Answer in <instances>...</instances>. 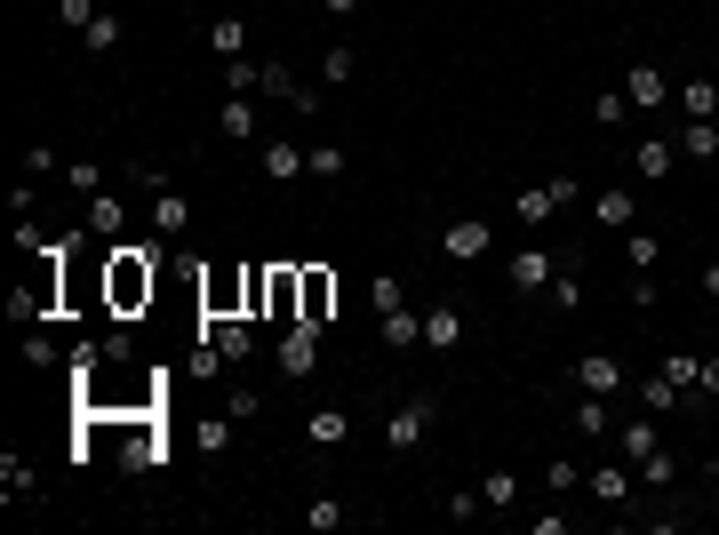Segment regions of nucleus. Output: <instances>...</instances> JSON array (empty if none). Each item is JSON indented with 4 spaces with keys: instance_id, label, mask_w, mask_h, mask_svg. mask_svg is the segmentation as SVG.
Returning <instances> with one entry per match:
<instances>
[{
    "instance_id": "nucleus-1",
    "label": "nucleus",
    "mask_w": 719,
    "mask_h": 535,
    "mask_svg": "<svg viewBox=\"0 0 719 535\" xmlns=\"http://www.w3.org/2000/svg\"><path fill=\"white\" fill-rule=\"evenodd\" d=\"M160 264H168V240H160V232H152V240H113V248H105V304H113V320H136V312L152 304Z\"/></svg>"
},
{
    "instance_id": "nucleus-2",
    "label": "nucleus",
    "mask_w": 719,
    "mask_h": 535,
    "mask_svg": "<svg viewBox=\"0 0 719 535\" xmlns=\"http://www.w3.org/2000/svg\"><path fill=\"white\" fill-rule=\"evenodd\" d=\"M120 463H128V472H160V463H168L160 408H136V416H120Z\"/></svg>"
},
{
    "instance_id": "nucleus-3",
    "label": "nucleus",
    "mask_w": 719,
    "mask_h": 535,
    "mask_svg": "<svg viewBox=\"0 0 719 535\" xmlns=\"http://www.w3.org/2000/svg\"><path fill=\"white\" fill-rule=\"evenodd\" d=\"M432 424H440V392H416V399H400V408L384 416V448L416 456V448L432 440Z\"/></svg>"
},
{
    "instance_id": "nucleus-4",
    "label": "nucleus",
    "mask_w": 719,
    "mask_h": 535,
    "mask_svg": "<svg viewBox=\"0 0 719 535\" xmlns=\"http://www.w3.org/2000/svg\"><path fill=\"white\" fill-rule=\"evenodd\" d=\"M320 336H328V328H313V320H296L288 336H281V352H272V367H281L288 384H304V376H313V367H320Z\"/></svg>"
},
{
    "instance_id": "nucleus-5",
    "label": "nucleus",
    "mask_w": 719,
    "mask_h": 535,
    "mask_svg": "<svg viewBox=\"0 0 719 535\" xmlns=\"http://www.w3.org/2000/svg\"><path fill=\"white\" fill-rule=\"evenodd\" d=\"M232 312H249V264L200 280V320H232Z\"/></svg>"
},
{
    "instance_id": "nucleus-6",
    "label": "nucleus",
    "mask_w": 719,
    "mask_h": 535,
    "mask_svg": "<svg viewBox=\"0 0 719 535\" xmlns=\"http://www.w3.org/2000/svg\"><path fill=\"white\" fill-rule=\"evenodd\" d=\"M488 248H496V224H488V216L440 224V256H448V264H472V256H488Z\"/></svg>"
},
{
    "instance_id": "nucleus-7",
    "label": "nucleus",
    "mask_w": 719,
    "mask_h": 535,
    "mask_svg": "<svg viewBox=\"0 0 719 535\" xmlns=\"http://www.w3.org/2000/svg\"><path fill=\"white\" fill-rule=\"evenodd\" d=\"M200 336L224 352V367H249V360H256V328H249V312H232V320H200Z\"/></svg>"
},
{
    "instance_id": "nucleus-8",
    "label": "nucleus",
    "mask_w": 719,
    "mask_h": 535,
    "mask_svg": "<svg viewBox=\"0 0 719 535\" xmlns=\"http://www.w3.org/2000/svg\"><path fill=\"white\" fill-rule=\"evenodd\" d=\"M216 137L256 145L264 137V96H224V105H216Z\"/></svg>"
},
{
    "instance_id": "nucleus-9",
    "label": "nucleus",
    "mask_w": 719,
    "mask_h": 535,
    "mask_svg": "<svg viewBox=\"0 0 719 535\" xmlns=\"http://www.w3.org/2000/svg\"><path fill=\"white\" fill-rule=\"evenodd\" d=\"M624 96H632V113H664L679 88L656 73V64H624Z\"/></svg>"
},
{
    "instance_id": "nucleus-10",
    "label": "nucleus",
    "mask_w": 719,
    "mask_h": 535,
    "mask_svg": "<svg viewBox=\"0 0 719 535\" xmlns=\"http://www.w3.org/2000/svg\"><path fill=\"white\" fill-rule=\"evenodd\" d=\"M504 272H511V288H520V296H536V288H552V272H560V248H520V256L504 264Z\"/></svg>"
},
{
    "instance_id": "nucleus-11",
    "label": "nucleus",
    "mask_w": 719,
    "mask_h": 535,
    "mask_svg": "<svg viewBox=\"0 0 719 535\" xmlns=\"http://www.w3.org/2000/svg\"><path fill=\"white\" fill-rule=\"evenodd\" d=\"M296 320H313V328L336 320V272H328V264H304V312Z\"/></svg>"
},
{
    "instance_id": "nucleus-12",
    "label": "nucleus",
    "mask_w": 719,
    "mask_h": 535,
    "mask_svg": "<svg viewBox=\"0 0 719 535\" xmlns=\"http://www.w3.org/2000/svg\"><path fill=\"white\" fill-rule=\"evenodd\" d=\"M256 160H264V176H272V184H304V145H296V137H264Z\"/></svg>"
},
{
    "instance_id": "nucleus-13",
    "label": "nucleus",
    "mask_w": 719,
    "mask_h": 535,
    "mask_svg": "<svg viewBox=\"0 0 719 535\" xmlns=\"http://www.w3.org/2000/svg\"><path fill=\"white\" fill-rule=\"evenodd\" d=\"M543 296H552V312H575V304H584V248H560V272H552V288H543Z\"/></svg>"
},
{
    "instance_id": "nucleus-14",
    "label": "nucleus",
    "mask_w": 719,
    "mask_h": 535,
    "mask_svg": "<svg viewBox=\"0 0 719 535\" xmlns=\"http://www.w3.org/2000/svg\"><path fill=\"white\" fill-rule=\"evenodd\" d=\"M88 232L96 240H128V200L120 192H88Z\"/></svg>"
},
{
    "instance_id": "nucleus-15",
    "label": "nucleus",
    "mask_w": 719,
    "mask_h": 535,
    "mask_svg": "<svg viewBox=\"0 0 719 535\" xmlns=\"http://www.w3.org/2000/svg\"><path fill=\"white\" fill-rule=\"evenodd\" d=\"M184 224H192V200L177 184H160L152 192V232H160V240H184Z\"/></svg>"
},
{
    "instance_id": "nucleus-16",
    "label": "nucleus",
    "mask_w": 719,
    "mask_h": 535,
    "mask_svg": "<svg viewBox=\"0 0 719 535\" xmlns=\"http://www.w3.org/2000/svg\"><path fill=\"white\" fill-rule=\"evenodd\" d=\"M575 384H584V392H624V360H615V352H584V360H575Z\"/></svg>"
},
{
    "instance_id": "nucleus-17",
    "label": "nucleus",
    "mask_w": 719,
    "mask_h": 535,
    "mask_svg": "<svg viewBox=\"0 0 719 535\" xmlns=\"http://www.w3.org/2000/svg\"><path fill=\"white\" fill-rule=\"evenodd\" d=\"M456 344H464V312H456V304H432V312H424V352L448 360Z\"/></svg>"
},
{
    "instance_id": "nucleus-18",
    "label": "nucleus",
    "mask_w": 719,
    "mask_h": 535,
    "mask_svg": "<svg viewBox=\"0 0 719 535\" xmlns=\"http://www.w3.org/2000/svg\"><path fill=\"white\" fill-rule=\"evenodd\" d=\"M304 440H313V448H345L352 440V416L345 408H313V416H304Z\"/></svg>"
},
{
    "instance_id": "nucleus-19",
    "label": "nucleus",
    "mask_w": 719,
    "mask_h": 535,
    "mask_svg": "<svg viewBox=\"0 0 719 535\" xmlns=\"http://www.w3.org/2000/svg\"><path fill=\"white\" fill-rule=\"evenodd\" d=\"M664 440H656V416H632V424H615V456L624 463H639V456H656Z\"/></svg>"
},
{
    "instance_id": "nucleus-20",
    "label": "nucleus",
    "mask_w": 719,
    "mask_h": 535,
    "mask_svg": "<svg viewBox=\"0 0 719 535\" xmlns=\"http://www.w3.org/2000/svg\"><path fill=\"white\" fill-rule=\"evenodd\" d=\"M592 216H600L607 232H632V224H639V192H592Z\"/></svg>"
},
{
    "instance_id": "nucleus-21",
    "label": "nucleus",
    "mask_w": 719,
    "mask_h": 535,
    "mask_svg": "<svg viewBox=\"0 0 719 535\" xmlns=\"http://www.w3.org/2000/svg\"><path fill=\"white\" fill-rule=\"evenodd\" d=\"M679 160H719V120H679Z\"/></svg>"
},
{
    "instance_id": "nucleus-22",
    "label": "nucleus",
    "mask_w": 719,
    "mask_h": 535,
    "mask_svg": "<svg viewBox=\"0 0 719 535\" xmlns=\"http://www.w3.org/2000/svg\"><path fill=\"white\" fill-rule=\"evenodd\" d=\"M632 463H592V504H624V495H632Z\"/></svg>"
},
{
    "instance_id": "nucleus-23",
    "label": "nucleus",
    "mask_w": 719,
    "mask_h": 535,
    "mask_svg": "<svg viewBox=\"0 0 719 535\" xmlns=\"http://www.w3.org/2000/svg\"><path fill=\"white\" fill-rule=\"evenodd\" d=\"M376 336H384V352H408V344H424V320L400 304V312H384V320H376Z\"/></svg>"
},
{
    "instance_id": "nucleus-24",
    "label": "nucleus",
    "mask_w": 719,
    "mask_h": 535,
    "mask_svg": "<svg viewBox=\"0 0 719 535\" xmlns=\"http://www.w3.org/2000/svg\"><path fill=\"white\" fill-rule=\"evenodd\" d=\"M575 431H584L592 448H600V440H615V416H607V399H600V392L575 399Z\"/></svg>"
},
{
    "instance_id": "nucleus-25",
    "label": "nucleus",
    "mask_w": 719,
    "mask_h": 535,
    "mask_svg": "<svg viewBox=\"0 0 719 535\" xmlns=\"http://www.w3.org/2000/svg\"><path fill=\"white\" fill-rule=\"evenodd\" d=\"M632 160H639V176H647V184H664V176L679 169V145H672V137H647Z\"/></svg>"
},
{
    "instance_id": "nucleus-26",
    "label": "nucleus",
    "mask_w": 719,
    "mask_h": 535,
    "mask_svg": "<svg viewBox=\"0 0 719 535\" xmlns=\"http://www.w3.org/2000/svg\"><path fill=\"white\" fill-rule=\"evenodd\" d=\"M209 56H249V24H240V17H209Z\"/></svg>"
},
{
    "instance_id": "nucleus-27",
    "label": "nucleus",
    "mask_w": 719,
    "mask_h": 535,
    "mask_svg": "<svg viewBox=\"0 0 719 535\" xmlns=\"http://www.w3.org/2000/svg\"><path fill=\"white\" fill-rule=\"evenodd\" d=\"M679 113H688V120H719V81H679Z\"/></svg>"
},
{
    "instance_id": "nucleus-28",
    "label": "nucleus",
    "mask_w": 719,
    "mask_h": 535,
    "mask_svg": "<svg viewBox=\"0 0 719 535\" xmlns=\"http://www.w3.org/2000/svg\"><path fill=\"white\" fill-rule=\"evenodd\" d=\"M345 169H352V152H345V145H304V176H320V184H328V176H345Z\"/></svg>"
},
{
    "instance_id": "nucleus-29",
    "label": "nucleus",
    "mask_w": 719,
    "mask_h": 535,
    "mask_svg": "<svg viewBox=\"0 0 719 535\" xmlns=\"http://www.w3.org/2000/svg\"><path fill=\"white\" fill-rule=\"evenodd\" d=\"M479 504H488V512H511V504H520V472H504V463H496V472L479 480Z\"/></svg>"
},
{
    "instance_id": "nucleus-30",
    "label": "nucleus",
    "mask_w": 719,
    "mask_h": 535,
    "mask_svg": "<svg viewBox=\"0 0 719 535\" xmlns=\"http://www.w3.org/2000/svg\"><path fill=\"white\" fill-rule=\"evenodd\" d=\"M0 495H9V504H17V495H24V504L41 495V480H32V463H24V456H0Z\"/></svg>"
},
{
    "instance_id": "nucleus-31",
    "label": "nucleus",
    "mask_w": 719,
    "mask_h": 535,
    "mask_svg": "<svg viewBox=\"0 0 719 535\" xmlns=\"http://www.w3.org/2000/svg\"><path fill=\"white\" fill-rule=\"evenodd\" d=\"M120 41H128V24H120V17H113V9H105V17H96V24H88V32H81V49H88V56H113V49H120Z\"/></svg>"
},
{
    "instance_id": "nucleus-32",
    "label": "nucleus",
    "mask_w": 719,
    "mask_h": 535,
    "mask_svg": "<svg viewBox=\"0 0 719 535\" xmlns=\"http://www.w3.org/2000/svg\"><path fill=\"white\" fill-rule=\"evenodd\" d=\"M352 73H360V49H352V41H336V49L320 56V88H345Z\"/></svg>"
},
{
    "instance_id": "nucleus-33",
    "label": "nucleus",
    "mask_w": 719,
    "mask_h": 535,
    "mask_svg": "<svg viewBox=\"0 0 719 535\" xmlns=\"http://www.w3.org/2000/svg\"><path fill=\"white\" fill-rule=\"evenodd\" d=\"M632 472H639V488H656V495H664V488L679 480V456H672V448H656V456H639Z\"/></svg>"
},
{
    "instance_id": "nucleus-34",
    "label": "nucleus",
    "mask_w": 719,
    "mask_h": 535,
    "mask_svg": "<svg viewBox=\"0 0 719 535\" xmlns=\"http://www.w3.org/2000/svg\"><path fill=\"white\" fill-rule=\"evenodd\" d=\"M632 392L647 399V416H672L679 399H688V392H679V384H664V376H647V384H632Z\"/></svg>"
},
{
    "instance_id": "nucleus-35",
    "label": "nucleus",
    "mask_w": 719,
    "mask_h": 535,
    "mask_svg": "<svg viewBox=\"0 0 719 535\" xmlns=\"http://www.w3.org/2000/svg\"><path fill=\"white\" fill-rule=\"evenodd\" d=\"M224 416H232V424H256V416H264V392H256V384H232V392H224Z\"/></svg>"
},
{
    "instance_id": "nucleus-36",
    "label": "nucleus",
    "mask_w": 719,
    "mask_h": 535,
    "mask_svg": "<svg viewBox=\"0 0 719 535\" xmlns=\"http://www.w3.org/2000/svg\"><path fill=\"white\" fill-rule=\"evenodd\" d=\"M96 17H105V0H56V24L64 32H88Z\"/></svg>"
},
{
    "instance_id": "nucleus-37",
    "label": "nucleus",
    "mask_w": 719,
    "mask_h": 535,
    "mask_svg": "<svg viewBox=\"0 0 719 535\" xmlns=\"http://www.w3.org/2000/svg\"><path fill=\"white\" fill-rule=\"evenodd\" d=\"M511 216H520V224H543V216H560V208H552V192L536 184V192H511Z\"/></svg>"
},
{
    "instance_id": "nucleus-38",
    "label": "nucleus",
    "mask_w": 719,
    "mask_h": 535,
    "mask_svg": "<svg viewBox=\"0 0 719 535\" xmlns=\"http://www.w3.org/2000/svg\"><path fill=\"white\" fill-rule=\"evenodd\" d=\"M368 304H376V320H384V312H400V304H408V288H400L392 272H376V280H368Z\"/></svg>"
},
{
    "instance_id": "nucleus-39",
    "label": "nucleus",
    "mask_w": 719,
    "mask_h": 535,
    "mask_svg": "<svg viewBox=\"0 0 719 535\" xmlns=\"http://www.w3.org/2000/svg\"><path fill=\"white\" fill-rule=\"evenodd\" d=\"M624 264L632 272H656V232H624Z\"/></svg>"
},
{
    "instance_id": "nucleus-40",
    "label": "nucleus",
    "mask_w": 719,
    "mask_h": 535,
    "mask_svg": "<svg viewBox=\"0 0 719 535\" xmlns=\"http://www.w3.org/2000/svg\"><path fill=\"white\" fill-rule=\"evenodd\" d=\"M256 81H264V64H249V56L224 64V88H232V96H256Z\"/></svg>"
},
{
    "instance_id": "nucleus-41",
    "label": "nucleus",
    "mask_w": 719,
    "mask_h": 535,
    "mask_svg": "<svg viewBox=\"0 0 719 535\" xmlns=\"http://www.w3.org/2000/svg\"><path fill=\"white\" fill-rule=\"evenodd\" d=\"M624 113H632V96H624V88H600V96H592V120H600V128H615Z\"/></svg>"
},
{
    "instance_id": "nucleus-42",
    "label": "nucleus",
    "mask_w": 719,
    "mask_h": 535,
    "mask_svg": "<svg viewBox=\"0 0 719 535\" xmlns=\"http://www.w3.org/2000/svg\"><path fill=\"white\" fill-rule=\"evenodd\" d=\"M543 488H552V495H575V488H584V463H575V456H560L552 472H543Z\"/></svg>"
},
{
    "instance_id": "nucleus-43",
    "label": "nucleus",
    "mask_w": 719,
    "mask_h": 535,
    "mask_svg": "<svg viewBox=\"0 0 719 535\" xmlns=\"http://www.w3.org/2000/svg\"><path fill=\"white\" fill-rule=\"evenodd\" d=\"M352 512L345 504H336V495H313V504H304V527H345Z\"/></svg>"
},
{
    "instance_id": "nucleus-44",
    "label": "nucleus",
    "mask_w": 719,
    "mask_h": 535,
    "mask_svg": "<svg viewBox=\"0 0 719 535\" xmlns=\"http://www.w3.org/2000/svg\"><path fill=\"white\" fill-rule=\"evenodd\" d=\"M232 431H240L232 416H200V448H209V456H224V448H232Z\"/></svg>"
},
{
    "instance_id": "nucleus-45",
    "label": "nucleus",
    "mask_w": 719,
    "mask_h": 535,
    "mask_svg": "<svg viewBox=\"0 0 719 535\" xmlns=\"http://www.w3.org/2000/svg\"><path fill=\"white\" fill-rule=\"evenodd\" d=\"M56 360H64V352H56V336H41V328H32V336H24V367H41V376H49Z\"/></svg>"
},
{
    "instance_id": "nucleus-46",
    "label": "nucleus",
    "mask_w": 719,
    "mask_h": 535,
    "mask_svg": "<svg viewBox=\"0 0 719 535\" xmlns=\"http://www.w3.org/2000/svg\"><path fill=\"white\" fill-rule=\"evenodd\" d=\"M64 184H73V192H105V160H73Z\"/></svg>"
},
{
    "instance_id": "nucleus-47",
    "label": "nucleus",
    "mask_w": 719,
    "mask_h": 535,
    "mask_svg": "<svg viewBox=\"0 0 719 535\" xmlns=\"http://www.w3.org/2000/svg\"><path fill=\"white\" fill-rule=\"evenodd\" d=\"M24 176H32V184L56 176V145H24Z\"/></svg>"
},
{
    "instance_id": "nucleus-48",
    "label": "nucleus",
    "mask_w": 719,
    "mask_h": 535,
    "mask_svg": "<svg viewBox=\"0 0 719 535\" xmlns=\"http://www.w3.org/2000/svg\"><path fill=\"white\" fill-rule=\"evenodd\" d=\"M664 384H679V392H696V352H672V360H664Z\"/></svg>"
},
{
    "instance_id": "nucleus-49",
    "label": "nucleus",
    "mask_w": 719,
    "mask_h": 535,
    "mask_svg": "<svg viewBox=\"0 0 719 535\" xmlns=\"http://www.w3.org/2000/svg\"><path fill=\"white\" fill-rule=\"evenodd\" d=\"M448 520H488V504H479V488H456V495H448Z\"/></svg>"
},
{
    "instance_id": "nucleus-50",
    "label": "nucleus",
    "mask_w": 719,
    "mask_h": 535,
    "mask_svg": "<svg viewBox=\"0 0 719 535\" xmlns=\"http://www.w3.org/2000/svg\"><path fill=\"white\" fill-rule=\"evenodd\" d=\"M264 288H272V264H249V320H264Z\"/></svg>"
},
{
    "instance_id": "nucleus-51",
    "label": "nucleus",
    "mask_w": 719,
    "mask_h": 535,
    "mask_svg": "<svg viewBox=\"0 0 719 535\" xmlns=\"http://www.w3.org/2000/svg\"><path fill=\"white\" fill-rule=\"evenodd\" d=\"M543 192H552V208H575V200H584V184H575V176H568V169H560V176H552V184H543Z\"/></svg>"
},
{
    "instance_id": "nucleus-52",
    "label": "nucleus",
    "mask_w": 719,
    "mask_h": 535,
    "mask_svg": "<svg viewBox=\"0 0 719 535\" xmlns=\"http://www.w3.org/2000/svg\"><path fill=\"white\" fill-rule=\"evenodd\" d=\"M696 392H704V399H719V352H711V360H696Z\"/></svg>"
},
{
    "instance_id": "nucleus-53",
    "label": "nucleus",
    "mask_w": 719,
    "mask_h": 535,
    "mask_svg": "<svg viewBox=\"0 0 719 535\" xmlns=\"http://www.w3.org/2000/svg\"><path fill=\"white\" fill-rule=\"evenodd\" d=\"M320 9H328L336 24H345V17H360V9H368V0H320Z\"/></svg>"
},
{
    "instance_id": "nucleus-54",
    "label": "nucleus",
    "mask_w": 719,
    "mask_h": 535,
    "mask_svg": "<svg viewBox=\"0 0 719 535\" xmlns=\"http://www.w3.org/2000/svg\"><path fill=\"white\" fill-rule=\"evenodd\" d=\"M704 296H719V256H711V264H704Z\"/></svg>"
},
{
    "instance_id": "nucleus-55",
    "label": "nucleus",
    "mask_w": 719,
    "mask_h": 535,
    "mask_svg": "<svg viewBox=\"0 0 719 535\" xmlns=\"http://www.w3.org/2000/svg\"><path fill=\"white\" fill-rule=\"evenodd\" d=\"M711 512H719V495H711Z\"/></svg>"
}]
</instances>
